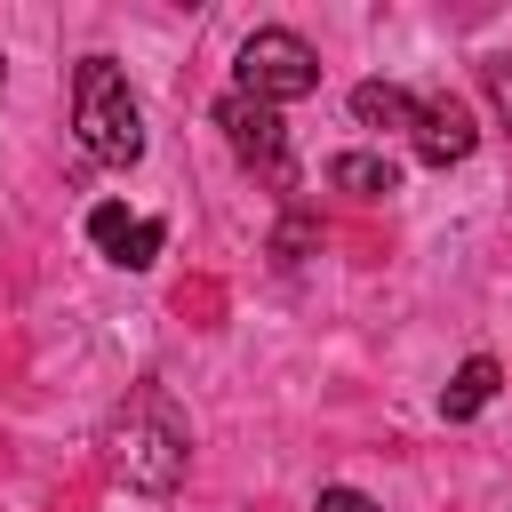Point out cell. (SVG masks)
<instances>
[{"mask_svg":"<svg viewBox=\"0 0 512 512\" xmlns=\"http://www.w3.org/2000/svg\"><path fill=\"white\" fill-rule=\"evenodd\" d=\"M480 88H488V104H496V120L512 128V64H480Z\"/></svg>","mask_w":512,"mask_h":512,"instance_id":"10","label":"cell"},{"mask_svg":"<svg viewBox=\"0 0 512 512\" xmlns=\"http://www.w3.org/2000/svg\"><path fill=\"white\" fill-rule=\"evenodd\" d=\"M328 184L352 192V200H384V192H400V168L384 152H336L328 160Z\"/></svg>","mask_w":512,"mask_h":512,"instance_id":"8","label":"cell"},{"mask_svg":"<svg viewBox=\"0 0 512 512\" xmlns=\"http://www.w3.org/2000/svg\"><path fill=\"white\" fill-rule=\"evenodd\" d=\"M352 120L360 128H416V96L392 88V80H360L352 88Z\"/></svg>","mask_w":512,"mask_h":512,"instance_id":"9","label":"cell"},{"mask_svg":"<svg viewBox=\"0 0 512 512\" xmlns=\"http://www.w3.org/2000/svg\"><path fill=\"white\" fill-rule=\"evenodd\" d=\"M104 448H112V472H120L128 488H144V496H168V488L184 480V464H192V432L176 424V408H168L160 392H136V400L112 416Z\"/></svg>","mask_w":512,"mask_h":512,"instance_id":"1","label":"cell"},{"mask_svg":"<svg viewBox=\"0 0 512 512\" xmlns=\"http://www.w3.org/2000/svg\"><path fill=\"white\" fill-rule=\"evenodd\" d=\"M232 88L256 96V104H296V96L320 88V56H312V40L264 24V32L240 40V56H232Z\"/></svg>","mask_w":512,"mask_h":512,"instance_id":"3","label":"cell"},{"mask_svg":"<svg viewBox=\"0 0 512 512\" xmlns=\"http://www.w3.org/2000/svg\"><path fill=\"white\" fill-rule=\"evenodd\" d=\"M88 240L104 248V264H120V272H144V264L160 256V240H168V232H160L152 216H128L120 200H104V208L88 216Z\"/></svg>","mask_w":512,"mask_h":512,"instance_id":"6","label":"cell"},{"mask_svg":"<svg viewBox=\"0 0 512 512\" xmlns=\"http://www.w3.org/2000/svg\"><path fill=\"white\" fill-rule=\"evenodd\" d=\"M312 512H376V504H368L360 488H320V504H312Z\"/></svg>","mask_w":512,"mask_h":512,"instance_id":"12","label":"cell"},{"mask_svg":"<svg viewBox=\"0 0 512 512\" xmlns=\"http://www.w3.org/2000/svg\"><path fill=\"white\" fill-rule=\"evenodd\" d=\"M496 384H504V368H496L488 352H472V360H464V368L448 376V392H440V416H448V424H464V416H480V408L496 400Z\"/></svg>","mask_w":512,"mask_h":512,"instance_id":"7","label":"cell"},{"mask_svg":"<svg viewBox=\"0 0 512 512\" xmlns=\"http://www.w3.org/2000/svg\"><path fill=\"white\" fill-rule=\"evenodd\" d=\"M216 128H224V144L240 152V168L288 184V120H280V104H256V96L232 88V96L216 104Z\"/></svg>","mask_w":512,"mask_h":512,"instance_id":"4","label":"cell"},{"mask_svg":"<svg viewBox=\"0 0 512 512\" xmlns=\"http://www.w3.org/2000/svg\"><path fill=\"white\" fill-rule=\"evenodd\" d=\"M0 80H8V64H0Z\"/></svg>","mask_w":512,"mask_h":512,"instance_id":"13","label":"cell"},{"mask_svg":"<svg viewBox=\"0 0 512 512\" xmlns=\"http://www.w3.org/2000/svg\"><path fill=\"white\" fill-rule=\"evenodd\" d=\"M408 136H416V160H432V168H456V160L480 144V128H472V104H464V96H424Z\"/></svg>","mask_w":512,"mask_h":512,"instance_id":"5","label":"cell"},{"mask_svg":"<svg viewBox=\"0 0 512 512\" xmlns=\"http://www.w3.org/2000/svg\"><path fill=\"white\" fill-rule=\"evenodd\" d=\"M72 128H80L88 160H104V168H136L144 160V112H136L128 72L112 56H80V72H72Z\"/></svg>","mask_w":512,"mask_h":512,"instance_id":"2","label":"cell"},{"mask_svg":"<svg viewBox=\"0 0 512 512\" xmlns=\"http://www.w3.org/2000/svg\"><path fill=\"white\" fill-rule=\"evenodd\" d=\"M312 240H320V232H312V224H304V216H288V224H280V256H288V264H296V256H304V248H312Z\"/></svg>","mask_w":512,"mask_h":512,"instance_id":"11","label":"cell"}]
</instances>
